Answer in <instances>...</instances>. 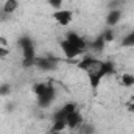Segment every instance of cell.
<instances>
[{
  "label": "cell",
  "mask_w": 134,
  "mask_h": 134,
  "mask_svg": "<svg viewBox=\"0 0 134 134\" xmlns=\"http://www.w3.org/2000/svg\"><path fill=\"white\" fill-rule=\"evenodd\" d=\"M120 20H122V11H120V9H111V11L108 13L106 19H104V22H106V25H108L109 28H111V27H115Z\"/></svg>",
  "instance_id": "cell-8"
},
{
  "label": "cell",
  "mask_w": 134,
  "mask_h": 134,
  "mask_svg": "<svg viewBox=\"0 0 134 134\" xmlns=\"http://www.w3.org/2000/svg\"><path fill=\"white\" fill-rule=\"evenodd\" d=\"M98 63H100V61H98L95 56H92V55H83V58H81L80 63H78V69L87 72V70H91L94 66H97Z\"/></svg>",
  "instance_id": "cell-7"
},
{
  "label": "cell",
  "mask_w": 134,
  "mask_h": 134,
  "mask_svg": "<svg viewBox=\"0 0 134 134\" xmlns=\"http://www.w3.org/2000/svg\"><path fill=\"white\" fill-rule=\"evenodd\" d=\"M73 111H76V103H66L53 114V120H66Z\"/></svg>",
  "instance_id": "cell-3"
},
{
  "label": "cell",
  "mask_w": 134,
  "mask_h": 134,
  "mask_svg": "<svg viewBox=\"0 0 134 134\" xmlns=\"http://www.w3.org/2000/svg\"><path fill=\"white\" fill-rule=\"evenodd\" d=\"M53 100H55V87L50 84V86L45 89V92L37 97V101H39V106H44V108H45V106L52 104Z\"/></svg>",
  "instance_id": "cell-6"
},
{
  "label": "cell",
  "mask_w": 134,
  "mask_h": 134,
  "mask_svg": "<svg viewBox=\"0 0 134 134\" xmlns=\"http://www.w3.org/2000/svg\"><path fill=\"white\" fill-rule=\"evenodd\" d=\"M34 66L41 67L44 70H50V69H55L56 67V59H53V58H37L36 56Z\"/></svg>",
  "instance_id": "cell-10"
},
{
  "label": "cell",
  "mask_w": 134,
  "mask_h": 134,
  "mask_svg": "<svg viewBox=\"0 0 134 134\" xmlns=\"http://www.w3.org/2000/svg\"><path fill=\"white\" fill-rule=\"evenodd\" d=\"M52 17L55 19V22H56L59 27H69V25L72 24V20H73V11H72V9H64V8H61V9L53 11Z\"/></svg>",
  "instance_id": "cell-1"
},
{
  "label": "cell",
  "mask_w": 134,
  "mask_h": 134,
  "mask_svg": "<svg viewBox=\"0 0 134 134\" xmlns=\"http://www.w3.org/2000/svg\"><path fill=\"white\" fill-rule=\"evenodd\" d=\"M120 83H122V86H125V87H133L134 86V75L133 73H123L122 76H120Z\"/></svg>",
  "instance_id": "cell-11"
},
{
  "label": "cell",
  "mask_w": 134,
  "mask_h": 134,
  "mask_svg": "<svg viewBox=\"0 0 134 134\" xmlns=\"http://www.w3.org/2000/svg\"><path fill=\"white\" fill-rule=\"evenodd\" d=\"M9 55V48L8 47H2L0 45V58H6Z\"/></svg>",
  "instance_id": "cell-18"
},
{
  "label": "cell",
  "mask_w": 134,
  "mask_h": 134,
  "mask_svg": "<svg viewBox=\"0 0 134 134\" xmlns=\"http://www.w3.org/2000/svg\"><path fill=\"white\" fill-rule=\"evenodd\" d=\"M128 111H130V112H134V103H130V104H128Z\"/></svg>",
  "instance_id": "cell-20"
},
{
  "label": "cell",
  "mask_w": 134,
  "mask_h": 134,
  "mask_svg": "<svg viewBox=\"0 0 134 134\" xmlns=\"http://www.w3.org/2000/svg\"><path fill=\"white\" fill-rule=\"evenodd\" d=\"M63 2H64V0H47L48 6H50V8H53L55 11H56V9H61V8H63Z\"/></svg>",
  "instance_id": "cell-15"
},
{
  "label": "cell",
  "mask_w": 134,
  "mask_h": 134,
  "mask_svg": "<svg viewBox=\"0 0 134 134\" xmlns=\"http://www.w3.org/2000/svg\"><path fill=\"white\" fill-rule=\"evenodd\" d=\"M59 47H61V50H63V53H64V56L69 58V59H73V58H76V56H80V55H84L81 50H78L72 42H69L67 39L64 41H61L59 42Z\"/></svg>",
  "instance_id": "cell-2"
},
{
  "label": "cell",
  "mask_w": 134,
  "mask_h": 134,
  "mask_svg": "<svg viewBox=\"0 0 134 134\" xmlns=\"http://www.w3.org/2000/svg\"><path fill=\"white\" fill-rule=\"evenodd\" d=\"M104 44H106V42H104V39L100 36V37H98L95 42H92V48H94V50H97V52H100V50H103Z\"/></svg>",
  "instance_id": "cell-14"
},
{
  "label": "cell",
  "mask_w": 134,
  "mask_h": 134,
  "mask_svg": "<svg viewBox=\"0 0 134 134\" xmlns=\"http://www.w3.org/2000/svg\"><path fill=\"white\" fill-rule=\"evenodd\" d=\"M48 134H61V133H58V131H48Z\"/></svg>",
  "instance_id": "cell-21"
},
{
  "label": "cell",
  "mask_w": 134,
  "mask_h": 134,
  "mask_svg": "<svg viewBox=\"0 0 134 134\" xmlns=\"http://www.w3.org/2000/svg\"><path fill=\"white\" fill-rule=\"evenodd\" d=\"M83 123H84V120H83V115H81V112H80L78 109L73 111V112L66 119V125H67L69 130H78Z\"/></svg>",
  "instance_id": "cell-5"
},
{
  "label": "cell",
  "mask_w": 134,
  "mask_h": 134,
  "mask_svg": "<svg viewBox=\"0 0 134 134\" xmlns=\"http://www.w3.org/2000/svg\"><path fill=\"white\" fill-rule=\"evenodd\" d=\"M19 5H20L19 0H5L3 5H2V11H3V14L11 16L19 9Z\"/></svg>",
  "instance_id": "cell-9"
},
{
  "label": "cell",
  "mask_w": 134,
  "mask_h": 134,
  "mask_svg": "<svg viewBox=\"0 0 134 134\" xmlns=\"http://www.w3.org/2000/svg\"><path fill=\"white\" fill-rule=\"evenodd\" d=\"M9 94V84H3L0 87V95H8Z\"/></svg>",
  "instance_id": "cell-19"
},
{
  "label": "cell",
  "mask_w": 134,
  "mask_h": 134,
  "mask_svg": "<svg viewBox=\"0 0 134 134\" xmlns=\"http://www.w3.org/2000/svg\"><path fill=\"white\" fill-rule=\"evenodd\" d=\"M122 45H123V47H134V30L133 31H130V33L123 37Z\"/></svg>",
  "instance_id": "cell-13"
},
{
  "label": "cell",
  "mask_w": 134,
  "mask_h": 134,
  "mask_svg": "<svg viewBox=\"0 0 134 134\" xmlns=\"http://www.w3.org/2000/svg\"><path fill=\"white\" fill-rule=\"evenodd\" d=\"M67 128L66 120H53L52 126H50V131H58V133H63Z\"/></svg>",
  "instance_id": "cell-12"
},
{
  "label": "cell",
  "mask_w": 134,
  "mask_h": 134,
  "mask_svg": "<svg viewBox=\"0 0 134 134\" xmlns=\"http://www.w3.org/2000/svg\"><path fill=\"white\" fill-rule=\"evenodd\" d=\"M101 37L104 39V42H111L112 39H114V33H112V30H104V33L101 34Z\"/></svg>",
  "instance_id": "cell-16"
},
{
  "label": "cell",
  "mask_w": 134,
  "mask_h": 134,
  "mask_svg": "<svg viewBox=\"0 0 134 134\" xmlns=\"http://www.w3.org/2000/svg\"><path fill=\"white\" fill-rule=\"evenodd\" d=\"M94 133V128L92 126H89V125H86V123H83L81 126H80V134H92Z\"/></svg>",
  "instance_id": "cell-17"
},
{
  "label": "cell",
  "mask_w": 134,
  "mask_h": 134,
  "mask_svg": "<svg viewBox=\"0 0 134 134\" xmlns=\"http://www.w3.org/2000/svg\"><path fill=\"white\" fill-rule=\"evenodd\" d=\"M66 39L69 42H72L78 50H81L83 53L86 52V48H87V42H86V39L83 37V36H80L78 33H73V31H69L66 34Z\"/></svg>",
  "instance_id": "cell-4"
}]
</instances>
